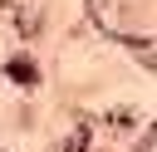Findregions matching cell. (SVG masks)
I'll return each instance as SVG.
<instances>
[{"instance_id":"6da1fadb","label":"cell","mask_w":157,"mask_h":152,"mask_svg":"<svg viewBox=\"0 0 157 152\" xmlns=\"http://www.w3.org/2000/svg\"><path fill=\"white\" fill-rule=\"evenodd\" d=\"M5 74H10L15 83H25V88H34V83H39V69H34L29 59H10V69H5Z\"/></svg>"},{"instance_id":"7a4b0ae2","label":"cell","mask_w":157,"mask_h":152,"mask_svg":"<svg viewBox=\"0 0 157 152\" xmlns=\"http://www.w3.org/2000/svg\"><path fill=\"white\" fill-rule=\"evenodd\" d=\"M88 137H93V127H74V132H69V142H64L59 152H83V147H88Z\"/></svg>"},{"instance_id":"3957f363","label":"cell","mask_w":157,"mask_h":152,"mask_svg":"<svg viewBox=\"0 0 157 152\" xmlns=\"http://www.w3.org/2000/svg\"><path fill=\"white\" fill-rule=\"evenodd\" d=\"M152 147H157V123H152V132H147V137L137 142V152H152Z\"/></svg>"}]
</instances>
